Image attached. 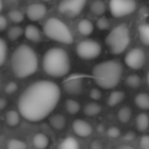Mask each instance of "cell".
<instances>
[{
  "label": "cell",
  "instance_id": "d590c367",
  "mask_svg": "<svg viewBox=\"0 0 149 149\" xmlns=\"http://www.w3.org/2000/svg\"><path fill=\"white\" fill-rule=\"evenodd\" d=\"M102 97L101 91L98 89H92L90 91V98L93 100H99Z\"/></svg>",
  "mask_w": 149,
  "mask_h": 149
},
{
  "label": "cell",
  "instance_id": "7bdbcfd3",
  "mask_svg": "<svg viewBox=\"0 0 149 149\" xmlns=\"http://www.w3.org/2000/svg\"><path fill=\"white\" fill-rule=\"evenodd\" d=\"M103 130H104V128H103V125H101V124H100L99 126H98V131H99V132H100V131H103Z\"/></svg>",
  "mask_w": 149,
  "mask_h": 149
},
{
  "label": "cell",
  "instance_id": "d6a6232c",
  "mask_svg": "<svg viewBox=\"0 0 149 149\" xmlns=\"http://www.w3.org/2000/svg\"><path fill=\"white\" fill-rule=\"evenodd\" d=\"M96 26H97V28L99 30L104 31V30H107L110 27V23L106 17H100L97 21V23H96Z\"/></svg>",
  "mask_w": 149,
  "mask_h": 149
},
{
  "label": "cell",
  "instance_id": "7402d4cb",
  "mask_svg": "<svg viewBox=\"0 0 149 149\" xmlns=\"http://www.w3.org/2000/svg\"><path fill=\"white\" fill-rule=\"evenodd\" d=\"M79 147V143L74 137H66L58 145V148L60 149H78Z\"/></svg>",
  "mask_w": 149,
  "mask_h": 149
},
{
  "label": "cell",
  "instance_id": "bcb514c9",
  "mask_svg": "<svg viewBox=\"0 0 149 149\" xmlns=\"http://www.w3.org/2000/svg\"><path fill=\"white\" fill-rule=\"evenodd\" d=\"M43 1H50V0H43Z\"/></svg>",
  "mask_w": 149,
  "mask_h": 149
},
{
  "label": "cell",
  "instance_id": "d4e9b609",
  "mask_svg": "<svg viewBox=\"0 0 149 149\" xmlns=\"http://www.w3.org/2000/svg\"><path fill=\"white\" fill-rule=\"evenodd\" d=\"M5 120L9 127H17L19 124V113L15 110H9L5 116Z\"/></svg>",
  "mask_w": 149,
  "mask_h": 149
},
{
  "label": "cell",
  "instance_id": "f6af8a7d",
  "mask_svg": "<svg viewBox=\"0 0 149 149\" xmlns=\"http://www.w3.org/2000/svg\"><path fill=\"white\" fill-rule=\"evenodd\" d=\"M2 8H3V4H2V1L0 0V11L2 10Z\"/></svg>",
  "mask_w": 149,
  "mask_h": 149
},
{
  "label": "cell",
  "instance_id": "e0dca14e",
  "mask_svg": "<svg viewBox=\"0 0 149 149\" xmlns=\"http://www.w3.org/2000/svg\"><path fill=\"white\" fill-rule=\"evenodd\" d=\"M49 123L51 125V127L55 130H62V129L65 127V124H66V120L64 118V116L62 114H54L50 118L49 120Z\"/></svg>",
  "mask_w": 149,
  "mask_h": 149
},
{
  "label": "cell",
  "instance_id": "83f0119b",
  "mask_svg": "<svg viewBox=\"0 0 149 149\" xmlns=\"http://www.w3.org/2000/svg\"><path fill=\"white\" fill-rule=\"evenodd\" d=\"M126 83L131 88H138L141 85V78L136 74H129L126 79Z\"/></svg>",
  "mask_w": 149,
  "mask_h": 149
},
{
  "label": "cell",
  "instance_id": "2e32d148",
  "mask_svg": "<svg viewBox=\"0 0 149 149\" xmlns=\"http://www.w3.org/2000/svg\"><path fill=\"white\" fill-rule=\"evenodd\" d=\"M33 144L38 149L47 148L48 145H49V138L45 134H43V133H38V134H36L34 136Z\"/></svg>",
  "mask_w": 149,
  "mask_h": 149
},
{
  "label": "cell",
  "instance_id": "ba28073f",
  "mask_svg": "<svg viewBox=\"0 0 149 149\" xmlns=\"http://www.w3.org/2000/svg\"><path fill=\"white\" fill-rule=\"evenodd\" d=\"M136 8V0H109V10L114 17L129 15L134 13Z\"/></svg>",
  "mask_w": 149,
  "mask_h": 149
},
{
  "label": "cell",
  "instance_id": "5b68a950",
  "mask_svg": "<svg viewBox=\"0 0 149 149\" xmlns=\"http://www.w3.org/2000/svg\"><path fill=\"white\" fill-rule=\"evenodd\" d=\"M130 41V30L125 24L114 27L105 39V43L111 54L123 53L128 48Z\"/></svg>",
  "mask_w": 149,
  "mask_h": 149
},
{
  "label": "cell",
  "instance_id": "f546056e",
  "mask_svg": "<svg viewBox=\"0 0 149 149\" xmlns=\"http://www.w3.org/2000/svg\"><path fill=\"white\" fill-rule=\"evenodd\" d=\"M23 33H24V30L22 29L21 27H17H17H13L11 29H9L7 36H8L9 40L15 41V40H17L22 35H23Z\"/></svg>",
  "mask_w": 149,
  "mask_h": 149
},
{
  "label": "cell",
  "instance_id": "8d00e7d4",
  "mask_svg": "<svg viewBox=\"0 0 149 149\" xmlns=\"http://www.w3.org/2000/svg\"><path fill=\"white\" fill-rule=\"evenodd\" d=\"M140 146L144 149H149V136L148 135H145V136L141 137Z\"/></svg>",
  "mask_w": 149,
  "mask_h": 149
},
{
  "label": "cell",
  "instance_id": "836d02e7",
  "mask_svg": "<svg viewBox=\"0 0 149 149\" xmlns=\"http://www.w3.org/2000/svg\"><path fill=\"white\" fill-rule=\"evenodd\" d=\"M107 135L110 138H118L120 135V131L116 127H111V128H109L107 130Z\"/></svg>",
  "mask_w": 149,
  "mask_h": 149
},
{
  "label": "cell",
  "instance_id": "ffe728a7",
  "mask_svg": "<svg viewBox=\"0 0 149 149\" xmlns=\"http://www.w3.org/2000/svg\"><path fill=\"white\" fill-rule=\"evenodd\" d=\"M136 126L140 132H144L149 127V116L146 113H139L136 118Z\"/></svg>",
  "mask_w": 149,
  "mask_h": 149
},
{
  "label": "cell",
  "instance_id": "277c9868",
  "mask_svg": "<svg viewBox=\"0 0 149 149\" xmlns=\"http://www.w3.org/2000/svg\"><path fill=\"white\" fill-rule=\"evenodd\" d=\"M43 70L50 77L61 78L68 74L70 61L68 54L62 48L53 47L46 51L43 56Z\"/></svg>",
  "mask_w": 149,
  "mask_h": 149
},
{
  "label": "cell",
  "instance_id": "7c38bea8",
  "mask_svg": "<svg viewBox=\"0 0 149 149\" xmlns=\"http://www.w3.org/2000/svg\"><path fill=\"white\" fill-rule=\"evenodd\" d=\"M47 8L42 3H33L27 7V17L33 22L40 21L46 15Z\"/></svg>",
  "mask_w": 149,
  "mask_h": 149
},
{
  "label": "cell",
  "instance_id": "8fae6325",
  "mask_svg": "<svg viewBox=\"0 0 149 149\" xmlns=\"http://www.w3.org/2000/svg\"><path fill=\"white\" fill-rule=\"evenodd\" d=\"M63 89L68 94L78 95L83 90V77L80 74H72L63 82Z\"/></svg>",
  "mask_w": 149,
  "mask_h": 149
},
{
  "label": "cell",
  "instance_id": "7a4b0ae2",
  "mask_svg": "<svg viewBox=\"0 0 149 149\" xmlns=\"http://www.w3.org/2000/svg\"><path fill=\"white\" fill-rule=\"evenodd\" d=\"M10 65L13 74L19 79L27 78L38 68V57L32 47L27 44L17 46L13 51L10 59Z\"/></svg>",
  "mask_w": 149,
  "mask_h": 149
},
{
  "label": "cell",
  "instance_id": "b9f144b4",
  "mask_svg": "<svg viewBox=\"0 0 149 149\" xmlns=\"http://www.w3.org/2000/svg\"><path fill=\"white\" fill-rule=\"evenodd\" d=\"M120 149H133L132 146H129V145H122V146L118 147Z\"/></svg>",
  "mask_w": 149,
  "mask_h": 149
},
{
  "label": "cell",
  "instance_id": "9c48e42d",
  "mask_svg": "<svg viewBox=\"0 0 149 149\" xmlns=\"http://www.w3.org/2000/svg\"><path fill=\"white\" fill-rule=\"evenodd\" d=\"M87 0H60L58 11L68 17L79 15L85 7Z\"/></svg>",
  "mask_w": 149,
  "mask_h": 149
},
{
  "label": "cell",
  "instance_id": "8992f818",
  "mask_svg": "<svg viewBox=\"0 0 149 149\" xmlns=\"http://www.w3.org/2000/svg\"><path fill=\"white\" fill-rule=\"evenodd\" d=\"M44 34L49 39L63 44H72L74 37L66 25L56 17H50L46 21L43 27Z\"/></svg>",
  "mask_w": 149,
  "mask_h": 149
},
{
  "label": "cell",
  "instance_id": "ab89813d",
  "mask_svg": "<svg viewBox=\"0 0 149 149\" xmlns=\"http://www.w3.org/2000/svg\"><path fill=\"white\" fill-rule=\"evenodd\" d=\"M134 138H135V134L133 132H128L126 136H125V139H126V140H133Z\"/></svg>",
  "mask_w": 149,
  "mask_h": 149
},
{
  "label": "cell",
  "instance_id": "4316f807",
  "mask_svg": "<svg viewBox=\"0 0 149 149\" xmlns=\"http://www.w3.org/2000/svg\"><path fill=\"white\" fill-rule=\"evenodd\" d=\"M118 120L122 123H128L131 120V116H132V109L129 106H124L118 110Z\"/></svg>",
  "mask_w": 149,
  "mask_h": 149
},
{
  "label": "cell",
  "instance_id": "e575fe53",
  "mask_svg": "<svg viewBox=\"0 0 149 149\" xmlns=\"http://www.w3.org/2000/svg\"><path fill=\"white\" fill-rule=\"evenodd\" d=\"M17 90V83H15V82H9V83L6 85V87H5V92H6L7 94L15 93Z\"/></svg>",
  "mask_w": 149,
  "mask_h": 149
},
{
  "label": "cell",
  "instance_id": "6da1fadb",
  "mask_svg": "<svg viewBox=\"0 0 149 149\" xmlns=\"http://www.w3.org/2000/svg\"><path fill=\"white\" fill-rule=\"evenodd\" d=\"M60 99V89L52 81L41 80L31 84L21 94L17 108L25 120L41 122L56 107Z\"/></svg>",
  "mask_w": 149,
  "mask_h": 149
},
{
  "label": "cell",
  "instance_id": "60d3db41",
  "mask_svg": "<svg viewBox=\"0 0 149 149\" xmlns=\"http://www.w3.org/2000/svg\"><path fill=\"white\" fill-rule=\"evenodd\" d=\"M7 105V101L4 99V98H1L0 97V109H3L5 106Z\"/></svg>",
  "mask_w": 149,
  "mask_h": 149
},
{
  "label": "cell",
  "instance_id": "484cf974",
  "mask_svg": "<svg viewBox=\"0 0 149 149\" xmlns=\"http://www.w3.org/2000/svg\"><path fill=\"white\" fill-rule=\"evenodd\" d=\"M80 108H81L80 103L78 101H76V100L68 99L65 101V109L68 113H70V114L78 113V112L80 111Z\"/></svg>",
  "mask_w": 149,
  "mask_h": 149
},
{
  "label": "cell",
  "instance_id": "9a60e30c",
  "mask_svg": "<svg viewBox=\"0 0 149 149\" xmlns=\"http://www.w3.org/2000/svg\"><path fill=\"white\" fill-rule=\"evenodd\" d=\"M78 31L81 35L84 36H89L93 33L94 31V25L91 21L87 19H84L79 22L78 24Z\"/></svg>",
  "mask_w": 149,
  "mask_h": 149
},
{
  "label": "cell",
  "instance_id": "52a82bcc",
  "mask_svg": "<svg viewBox=\"0 0 149 149\" xmlns=\"http://www.w3.org/2000/svg\"><path fill=\"white\" fill-rule=\"evenodd\" d=\"M101 45L95 40H83L76 47V53L82 59L90 60L101 54Z\"/></svg>",
  "mask_w": 149,
  "mask_h": 149
},
{
  "label": "cell",
  "instance_id": "74e56055",
  "mask_svg": "<svg viewBox=\"0 0 149 149\" xmlns=\"http://www.w3.org/2000/svg\"><path fill=\"white\" fill-rule=\"evenodd\" d=\"M6 26H7V21H6V19H5V17L0 15V31L5 30Z\"/></svg>",
  "mask_w": 149,
  "mask_h": 149
},
{
  "label": "cell",
  "instance_id": "f1b7e54d",
  "mask_svg": "<svg viewBox=\"0 0 149 149\" xmlns=\"http://www.w3.org/2000/svg\"><path fill=\"white\" fill-rule=\"evenodd\" d=\"M6 147L8 149H26L27 144L24 141L19 140V139H10L7 143Z\"/></svg>",
  "mask_w": 149,
  "mask_h": 149
},
{
  "label": "cell",
  "instance_id": "30bf717a",
  "mask_svg": "<svg viewBox=\"0 0 149 149\" xmlns=\"http://www.w3.org/2000/svg\"><path fill=\"white\" fill-rule=\"evenodd\" d=\"M145 53L140 48H133L125 56V62L132 70H140L145 64Z\"/></svg>",
  "mask_w": 149,
  "mask_h": 149
},
{
  "label": "cell",
  "instance_id": "1f68e13d",
  "mask_svg": "<svg viewBox=\"0 0 149 149\" xmlns=\"http://www.w3.org/2000/svg\"><path fill=\"white\" fill-rule=\"evenodd\" d=\"M7 56V44L4 39L0 38V66L5 62Z\"/></svg>",
  "mask_w": 149,
  "mask_h": 149
},
{
  "label": "cell",
  "instance_id": "d6986e66",
  "mask_svg": "<svg viewBox=\"0 0 149 149\" xmlns=\"http://www.w3.org/2000/svg\"><path fill=\"white\" fill-rule=\"evenodd\" d=\"M135 103L141 109H149V94L139 93L135 97Z\"/></svg>",
  "mask_w": 149,
  "mask_h": 149
},
{
  "label": "cell",
  "instance_id": "4dcf8cb0",
  "mask_svg": "<svg viewBox=\"0 0 149 149\" xmlns=\"http://www.w3.org/2000/svg\"><path fill=\"white\" fill-rule=\"evenodd\" d=\"M8 17L10 19L11 22L15 24L22 23L24 21V13L21 10H17V9H13L8 13Z\"/></svg>",
  "mask_w": 149,
  "mask_h": 149
},
{
  "label": "cell",
  "instance_id": "4fadbf2b",
  "mask_svg": "<svg viewBox=\"0 0 149 149\" xmlns=\"http://www.w3.org/2000/svg\"><path fill=\"white\" fill-rule=\"evenodd\" d=\"M72 130L79 137L86 138L92 134V127L88 122L84 120H76L72 123Z\"/></svg>",
  "mask_w": 149,
  "mask_h": 149
},
{
  "label": "cell",
  "instance_id": "3957f363",
  "mask_svg": "<svg viewBox=\"0 0 149 149\" xmlns=\"http://www.w3.org/2000/svg\"><path fill=\"white\" fill-rule=\"evenodd\" d=\"M123 74V66L118 60H106L98 63L92 70L96 84L102 89H113L120 83Z\"/></svg>",
  "mask_w": 149,
  "mask_h": 149
},
{
  "label": "cell",
  "instance_id": "ac0fdd59",
  "mask_svg": "<svg viewBox=\"0 0 149 149\" xmlns=\"http://www.w3.org/2000/svg\"><path fill=\"white\" fill-rule=\"evenodd\" d=\"M125 97H126V95H125V93L123 91H120V90L113 91L108 96L107 104L109 106H116V105H118V104H120V102L125 99Z\"/></svg>",
  "mask_w": 149,
  "mask_h": 149
},
{
  "label": "cell",
  "instance_id": "44dd1931",
  "mask_svg": "<svg viewBox=\"0 0 149 149\" xmlns=\"http://www.w3.org/2000/svg\"><path fill=\"white\" fill-rule=\"evenodd\" d=\"M102 108L96 102H90V103L86 104L84 107V113L88 116H95L101 112Z\"/></svg>",
  "mask_w": 149,
  "mask_h": 149
},
{
  "label": "cell",
  "instance_id": "603a6c76",
  "mask_svg": "<svg viewBox=\"0 0 149 149\" xmlns=\"http://www.w3.org/2000/svg\"><path fill=\"white\" fill-rule=\"evenodd\" d=\"M91 13L95 15H102L104 13H105V9H106V6H105V3L102 1V0H95L93 3L91 4Z\"/></svg>",
  "mask_w": 149,
  "mask_h": 149
},
{
  "label": "cell",
  "instance_id": "5bb4252c",
  "mask_svg": "<svg viewBox=\"0 0 149 149\" xmlns=\"http://www.w3.org/2000/svg\"><path fill=\"white\" fill-rule=\"evenodd\" d=\"M25 36L28 40L38 43L42 40V35L40 30L34 25H28L25 29Z\"/></svg>",
  "mask_w": 149,
  "mask_h": 149
},
{
  "label": "cell",
  "instance_id": "f35d334b",
  "mask_svg": "<svg viewBox=\"0 0 149 149\" xmlns=\"http://www.w3.org/2000/svg\"><path fill=\"white\" fill-rule=\"evenodd\" d=\"M90 147H91L92 149H101L102 147H103V145H102L101 142H99L98 140H95V141H93V142L91 143Z\"/></svg>",
  "mask_w": 149,
  "mask_h": 149
},
{
  "label": "cell",
  "instance_id": "ee69618b",
  "mask_svg": "<svg viewBox=\"0 0 149 149\" xmlns=\"http://www.w3.org/2000/svg\"><path fill=\"white\" fill-rule=\"evenodd\" d=\"M146 81H147V85H148V87H149V70H148V72H147V76H146Z\"/></svg>",
  "mask_w": 149,
  "mask_h": 149
},
{
  "label": "cell",
  "instance_id": "cb8c5ba5",
  "mask_svg": "<svg viewBox=\"0 0 149 149\" xmlns=\"http://www.w3.org/2000/svg\"><path fill=\"white\" fill-rule=\"evenodd\" d=\"M138 32L142 43L146 46H149V24H143L139 26Z\"/></svg>",
  "mask_w": 149,
  "mask_h": 149
}]
</instances>
